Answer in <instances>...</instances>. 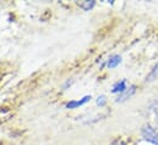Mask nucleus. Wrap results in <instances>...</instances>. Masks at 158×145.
<instances>
[{"instance_id":"1","label":"nucleus","mask_w":158,"mask_h":145,"mask_svg":"<svg viewBox=\"0 0 158 145\" xmlns=\"http://www.w3.org/2000/svg\"><path fill=\"white\" fill-rule=\"evenodd\" d=\"M141 134L145 140L152 143L155 145H158V131L152 128L150 124H145L141 129Z\"/></svg>"},{"instance_id":"2","label":"nucleus","mask_w":158,"mask_h":145,"mask_svg":"<svg viewBox=\"0 0 158 145\" xmlns=\"http://www.w3.org/2000/svg\"><path fill=\"white\" fill-rule=\"evenodd\" d=\"M135 92H136V87H135V85H130L125 92H123V93L119 95L115 101H117V103H123V101L130 99V98L135 94Z\"/></svg>"},{"instance_id":"3","label":"nucleus","mask_w":158,"mask_h":145,"mask_svg":"<svg viewBox=\"0 0 158 145\" xmlns=\"http://www.w3.org/2000/svg\"><path fill=\"white\" fill-rule=\"evenodd\" d=\"M91 100V96H85V98H82L81 100H74V101H70V103H68L66 104V108L68 109H76V108H79L81 105H83V104H86V103H88Z\"/></svg>"},{"instance_id":"4","label":"nucleus","mask_w":158,"mask_h":145,"mask_svg":"<svg viewBox=\"0 0 158 145\" xmlns=\"http://www.w3.org/2000/svg\"><path fill=\"white\" fill-rule=\"evenodd\" d=\"M127 89V87H126V80L125 79H123L121 82H119L117 83L114 87H113V89H112V93H123V92H125Z\"/></svg>"},{"instance_id":"5","label":"nucleus","mask_w":158,"mask_h":145,"mask_svg":"<svg viewBox=\"0 0 158 145\" xmlns=\"http://www.w3.org/2000/svg\"><path fill=\"white\" fill-rule=\"evenodd\" d=\"M120 62H121V56H119V55H113V56L108 60L107 66H108V69H114V67L118 66Z\"/></svg>"},{"instance_id":"6","label":"nucleus","mask_w":158,"mask_h":145,"mask_svg":"<svg viewBox=\"0 0 158 145\" xmlns=\"http://www.w3.org/2000/svg\"><path fill=\"white\" fill-rule=\"evenodd\" d=\"M158 78V62L156 64V66L152 69V71L147 74L146 77V82H153Z\"/></svg>"},{"instance_id":"7","label":"nucleus","mask_w":158,"mask_h":145,"mask_svg":"<svg viewBox=\"0 0 158 145\" xmlns=\"http://www.w3.org/2000/svg\"><path fill=\"white\" fill-rule=\"evenodd\" d=\"M80 6H81L85 11H89V10L94 6V1H93V0H87V1L81 2V4H80Z\"/></svg>"},{"instance_id":"8","label":"nucleus","mask_w":158,"mask_h":145,"mask_svg":"<svg viewBox=\"0 0 158 145\" xmlns=\"http://www.w3.org/2000/svg\"><path fill=\"white\" fill-rule=\"evenodd\" d=\"M106 101H107L106 96H104V95H101V96L97 99V105H98V106H104Z\"/></svg>"},{"instance_id":"9","label":"nucleus","mask_w":158,"mask_h":145,"mask_svg":"<svg viewBox=\"0 0 158 145\" xmlns=\"http://www.w3.org/2000/svg\"><path fill=\"white\" fill-rule=\"evenodd\" d=\"M110 145H126L121 139H117V140H114V142H112V144Z\"/></svg>"}]
</instances>
